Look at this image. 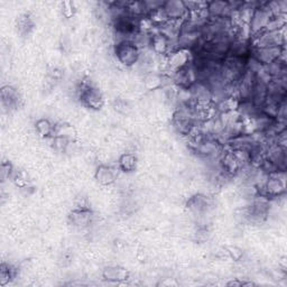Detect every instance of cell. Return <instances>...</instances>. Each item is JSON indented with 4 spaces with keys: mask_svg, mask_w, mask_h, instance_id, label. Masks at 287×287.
Wrapping results in <instances>:
<instances>
[{
    "mask_svg": "<svg viewBox=\"0 0 287 287\" xmlns=\"http://www.w3.org/2000/svg\"><path fill=\"white\" fill-rule=\"evenodd\" d=\"M114 54L118 61L124 66H132L140 61L142 50L132 40H122L116 43Z\"/></svg>",
    "mask_w": 287,
    "mask_h": 287,
    "instance_id": "cell-1",
    "label": "cell"
},
{
    "mask_svg": "<svg viewBox=\"0 0 287 287\" xmlns=\"http://www.w3.org/2000/svg\"><path fill=\"white\" fill-rule=\"evenodd\" d=\"M80 100L86 108L92 110H100L104 107V100L101 91L89 83H82L80 89Z\"/></svg>",
    "mask_w": 287,
    "mask_h": 287,
    "instance_id": "cell-2",
    "label": "cell"
},
{
    "mask_svg": "<svg viewBox=\"0 0 287 287\" xmlns=\"http://www.w3.org/2000/svg\"><path fill=\"white\" fill-rule=\"evenodd\" d=\"M272 14L268 9L266 2H258V6L254 8L252 20L249 22V30H250L252 36L259 34L260 32L266 30L268 22L270 20Z\"/></svg>",
    "mask_w": 287,
    "mask_h": 287,
    "instance_id": "cell-3",
    "label": "cell"
},
{
    "mask_svg": "<svg viewBox=\"0 0 287 287\" xmlns=\"http://www.w3.org/2000/svg\"><path fill=\"white\" fill-rule=\"evenodd\" d=\"M163 9L170 22H184L188 16L186 4H185V2H180V0L164 2Z\"/></svg>",
    "mask_w": 287,
    "mask_h": 287,
    "instance_id": "cell-4",
    "label": "cell"
},
{
    "mask_svg": "<svg viewBox=\"0 0 287 287\" xmlns=\"http://www.w3.org/2000/svg\"><path fill=\"white\" fill-rule=\"evenodd\" d=\"M94 178L99 184L104 185V186H109V185L114 183L116 170L109 165L101 164L96 168Z\"/></svg>",
    "mask_w": 287,
    "mask_h": 287,
    "instance_id": "cell-5",
    "label": "cell"
},
{
    "mask_svg": "<svg viewBox=\"0 0 287 287\" xmlns=\"http://www.w3.org/2000/svg\"><path fill=\"white\" fill-rule=\"evenodd\" d=\"M55 128H56V124L46 118L37 120L35 124L36 132L40 138H52L55 135Z\"/></svg>",
    "mask_w": 287,
    "mask_h": 287,
    "instance_id": "cell-6",
    "label": "cell"
},
{
    "mask_svg": "<svg viewBox=\"0 0 287 287\" xmlns=\"http://www.w3.org/2000/svg\"><path fill=\"white\" fill-rule=\"evenodd\" d=\"M210 206V201L209 198L204 196H201V194H198V196H192L188 201V208L193 212H196V214H202V212H206Z\"/></svg>",
    "mask_w": 287,
    "mask_h": 287,
    "instance_id": "cell-7",
    "label": "cell"
},
{
    "mask_svg": "<svg viewBox=\"0 0 287 287\" xmlns=\"http://www.w3.org/2000/svg\"><path fill=\"white\" fill-rule=\"evenodd\" d=\"M119 168L124 173H132L137 168V157L132 152H124L119 157Z\"/></svg>",
    "mask_w": 287,
    "mask_h": 287,
    "instance_id": "cell-8",
    "label": "cell"
},
{
    "mask_svg": "<svg viewBox=\"0 0 287 287\" xmlns=\"http://www.w3.org/2000/svg\"><path fill=\"white\" fill-rule=\"evenodd\" d=\"M104 277L109 282H122L128 278V272L122 267L111 266L104 270Z\"/></svg>",
    "mask_w": 287,
    "mask_h": 287,
    "instance_id": "cell-9",
    "label": "cell"
},
{
    "mask_svg": "<svg viewBox=\"0 0 287 287\" xmlns=\"http://www.w3.org/2000/svg\"><path fill=\"white\" fill-rule=\"evenodd\" d=\"M2 100L4 106H6L8 108H14L18 104L20 94H18V91L14 89L12 86H4L2 90Z\"/></svg>",
    "mask_w": 287,
    "mask_h": 287,
    "instance_id": "cell-10",
    "label": "cell"
},
{
    "mask_svg": "<svg viewBox=\"0 0 287 287\" xmlns=\"http://www.w3.org/2000/svg\"><path fill=\"white\" fill-rule=\"evenodd\" d=\"M144 84L148 90H157L164 84V74H158L155 72L148 73L144 80Z\"/></svg>",
    "mask_w": 287,
    "mask_h": 287,
    "instance_id": "cell-11",
    "label": "cell"
},
{
    "mask_svg": "<svg viewBox=\"0 0 287 287\" xmlns=\"http://www.w3.org/2000/svg\"><path fill=\"white\" fill-rule=\"evenodd\" d=\"M15 277V270L9 264H2L0 270V285L4 286Z\"/></svg>",
    "mask_w": 287,
    "mask_h": 287,
    "instance_id": "cell-12",
    "label": "cell"
},
{
    "mask_svg": "<svg viewBox=\"0 0 287 287\" xmlns=\"http://www.w3.org/2000/svg\"><path fill=\"white\" fill-rule=\"evenodd\" d=\"M52 144H53V148L56 152H66L68 146H70L71 140H68L66 137L62 136H53L52 137Z\"/></svg>",
    "mask_w": 287,
    "mask_h": 287,
    "instance_id": "cell-13",
    "label": "cell"
},
{
    "mask_svg": "<svg viewBox=\"0 0 287 287\" xmlns=\"http://www.w3.org/2000/svg\"><path fill=\"white\" fill-rule=\"evenodd\" d=\"M74 134L76 132H74V129L72 128V126L66 124H56L54 136H62L71 140L74 136Z\"/></svg>",
    "mask_w": 287,
    "mask_h": 287,
    "instance_id": "cell-14",
    "label": "cell"
},
{
    "mask_svg": "<svg viewBox=\"0 0 287 287\" xmlns=\"http://www.w3.org/2000/svg\"><path fill=\"white\" fill-rule=\"evenodd\" d=\"M0 175H2V180H4V182L14 176V168H12V163H9V162H2Z\"/></svg>",
    "mask_w": 287,
    "mask_h": 287,
    "instance_id": "cell-15",
    "label": "cell"
},
{
    "mask_svg": "<svg viewBox=\"0 0 287 287\" xmlns=\"http://www.w3.org/2000/svg\"><path fill=\"white\" fill-rule=\"evenodd\" d=\"M12 178H14V182H15L17 186H20L22 188H26L27 184H28V180H27V176L24 172H20V173L14 174Z\"/></svg>",
    "mask_w": 287,
    "mask_h": 287,
    "instance_id": "cell-16",
    "label": "cell"
},
{
    "mask_svg": "<svg viewBox=\"0 0 287 287\" xmlns=\"http://www.w3.org/2000/svg\"><path fill=\"white\" fill-rule=\"evenodd\" d=\"M32 24L30 22V18L28 16H25V17H22L20 20V24H18V27H20V30L22 33H28L30 30L32 28Z\"/></svg>",
    "mask_w": 287,
    "mask_h": 287,
    "instance_id": "cell-17",
    "label": "cell"
},
{
    "mask_svg": "<svg viewBox=\"0 0 287 287\" xmlns=\"http://www.w3.org/2000/svg\"><path fill=\"white\" fill-rule=\"evenodd\" d=\"M62 12H63V15L66 16V18H70L71 16H73V14H74L73 4L70 2H64L63 6H62Z\"/></svg>",
    "mask_w": 287,
    "mask_h": 287,
    "instance_id": "cell-18",
    "label": "cell"
},
{
    "mask_svg": "<svg viewBox=\"0 0 287 287\" xmlns=\"http://www.w3.org/2000/svg\"><path fill=\"white\" fill-rule=\"evenodd\" d=\"M229 254L234 259V260H239V259L242 257V250L237 247H232L229 249Z\"/></svg>",
    "mask_w": 287,
    "mask_h": 287,
    "instance_id": "cell-19",
    "label": "cell"
}]
</instances>
